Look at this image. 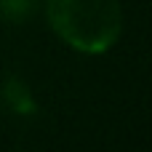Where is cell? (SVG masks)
<instances>
[{
	"instance_id": "cell-1",
	"label": "cell",
	"mask_w": 152,
	"mask_h": 152,
	"mask_svg": "<svg viewBox=\"0 0 152 152\" xmlns=\"http://www.w3.org/2000/svg\"><path fill=\"white\" fill-rule=\"evenodd\" d=\"M48 21L69 48L104 53L120 37L123 13L118 0H48Z\"/></svg>"
},
{
	"instance_id": "cell-2",
	"label": "cell",
	"mask_w": 152,
	"mask_h": 152,
	"mask_svg": "<svg viewBox=\"0 0 152 152\" xmlns=\"http://www.w3.org/2000/svg\"><path fill=\"white\" fill-rule=\"evenodd\" d=\"M3 102L8 104V110H13L16 115H35L37 112V104L27 88L24 80L19 77H8L3 83Z\"/></svg>"
},
{
	"instance_id": "cell-3",
	"label": "cell",
	"mask_w": 152,
	"mask_h": 152,
	"mask_svg": "<svg viewBox=\"0 0 152 152\" xmlns=\"http://www.w3.org/2000/svg\"><path fill=\"white\" fill-rule=\"evenodd\" d=\"M37 11V0H0V19L19 24Z\"/></svg>"
}]
</instances>
